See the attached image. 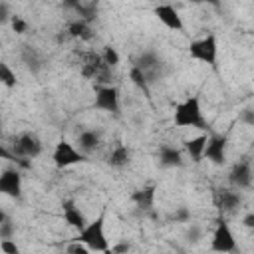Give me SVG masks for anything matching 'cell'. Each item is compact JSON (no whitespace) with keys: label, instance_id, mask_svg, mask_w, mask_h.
<instances>
[{"label":"cell","instance_id":"6da1fadb","mask_svg":"<svg viewBox=\"0 0 254 254\" xmlns=\"http://www.w3.org/2000/svg\"><path fill=\"white\" fill-rule=\"evenodd\" d=\"M173 125L179 129H198V131L208 129V121L202 113V103L198 95H189L175 105Z\"/></svg>","mask_w":254,"mask_h":254},{"label":"cell","instance_id":"7a4b0ae2","mask_svg":"<svg viewBox=\"0 0 254 254\" xmlns=\"http://www.w3.org/2000/svg\"><path fill=\"white\" fill-rule=\"evenodd\" d=\"M77 240L89 246L93 252H109V240L105 236V214H99L97 218L89 220L81 230H77Z\"/></svg>","mask_w":254,"mask_h":254},{"label":"cell","instance_id":"3957f363","mask_svg":"<svg viewBox=\"0 0 254 254\" xmlns=\"http://www.w3.org/2000/svg\"><path fill=\"white\" fill-rule=\"evenodd\" d=\"M189 56L196 62H202L206 65H210L212 69H216V62H218V38L216 34H206L198 40H192L189 46Z\"/></svg>","mask_w":254,"mask_h":254},{"label":"cell","instance_id":"277c9868","mask_svg":"<svg viewBox=\"0 0 254 254\" xmlns=\"http://www.w3.org/2000/svg\"><path fill=\"white\" fill-rule=\"evenodd\" d=\"M89 155H85L77 143H71L67 139H62L56 143L54 151H52V163L56 169H67V167H73V165H79V163H85Z\"/></svg>","mask_w":254,"mask_h":254},{"label":"cell","instance_id":"5b68a950","mask_svg":"<svg viewBox=\"0 0 254 254\" xmlns=\"http://www.w3.org/2000/svg\"><path fill=\"white\" fill-rule=\"evenodd\" d=\"M12 145H14V157L12 159H28V161H32V159H36V157H40L44 153L42 139L32 131H24V133L16 135Z\"/></svg>","mask_w":254,"mask_h":254},{"label":"cell","instance_id":"8992f818","mask_svg":"<svg viewBox=\"0 0 254 254\" xmlns=\"http://www.w3.org/2000/svg\"><path fill=\"white\" fill-rule=\"evenodd\" d=\"M210 248L216 250V252H234L238 248L236 246V238L232 234V228L222 216L214 224L212 238H210Z\"/></svg>","mask_w":254,"mask_h":254},{"label":"cell","instance_id":"52a82bcc","mask_svg":"<svg viewBox=\"0 0 254 254\" xmlns=\"http://www.w3.org/2000/svg\"><path fill=\"white\" fill-rule=\"evenodd\" d=\"M93 107L105 113H113L117 115L121 109V101H119V89L111 83L99 85L95 89V99H93Z\"/></svg>","mask_w":254,"mask_h":254},{"label":"cell","instance_id":"ba28073f","mask_svg":"<svg viewBox=\"0 0 254 254\" xmlns=\"http://www.w3.org/2000/svg\"><path fill=\"white\" fill-rule=\"evenodd\" d=\"M226 147L228 137L226 135H208V143L204 149V159L216 167L226 165Z\"/></svg>","mask_w":254,"mask_h":254},{"label":"cell","instance_id":"9c48e42d","mask_svg":"<svg viewBox=\"0 0 254 254\" xmlns=\"http://www.w3.org/2000/svg\"><path fill=\"white\" fill-rule=\"evenodd\" d=\"M0 192L8 198H22V175L18 169H4L0 175Z\"/></svg>","mask_w":254,"mask_h":254},{"label":"cell","instance_id":"30bf717a","mask_svg":"<svg viewBox=\"0 0 254 254\" xmlns=\"http://www.w3.org/2000/svg\"><path fill=\"white\" fill-rule=\"evenodd\" d=\"M153 14L157 16V20L167 28V30H173V32H183L185 30V24H183V18L179 14V10L173 6V4H157Z\"/></svg>","mask_w":254,"mask_h":254},{"label":"cell","instance_id":"8fae6325","mask_svg":"<svg viewBox=\"0 0 254 254\" xmlns=\"http://www.w3.org/2000/svg\"><path fill=\"white\" fill-rule=\"evenodd\" d=\"M252 163L250 161H236L228 171V183L234 189H248L252 185Z\"/></svg>","mask_w":254,"mask_h":254},{"label":"cell","instance_id":"7c38bea8","mask_svg":"<svg viewBox=\"0 0 254 254\" xmlns=\"http://www.w3.org/2000/svg\"><path fill=\"white\" fill-rule=\"evenodd\" d=\"M240 202H242V198H240V194H238V189H234V187H230V189H220V190L216 192V206H218V210H220L222 214L234 212V210L240 206Z\"/></svg>","mask_w":254,"mask_h":254},{"label":"cell","instance_id":"4fadbf2b","mask_svg":"<svg viewBox=\"0 0 254 254\" xmlns=\"http://www.w3.org/2000/svg\"><path fill=\"white\" fill-rule=\"evenodd\" d=\"M62 212H64V220L67 222V226H71L75 230H81L87 224L85 214L79 210V206L73 200H64L62 202Z\"/></svg>","mask_w":254,"mask_h":254},{"label":"cell","instance_id":"5bb4252c","mask_svg":"<svg viewBox=\"0 0 254 254\" xmlns=\"http://www.w3.org/2000/svg\"><path fill=\"white\" fill-rule=\"evenodd\" d=\"M206 143H208V135L202 133V135H196V137H190L185 141V153L189 155L190 161L194 163H200L204 159V149H206Z\"/></svg>","mask_w":254,"mask_h":254},{"label":"cell","instance_id":"9a60e30c","mask_svg":"<svg viewBox=\"0 0 254 254\" xmlns=\"http://www.w3.org/2000/svg\"><path fill=\"white\" fill-rule=\"evenodd\" d=\"M77 147L85 153V155H91L99 145H101V133L95 131V129H81L77 133V139H75Z\"/></svg>","mask_w":254,"mask_h":254},{"label":"cell","instance_id":"2e32d148","mask_svg":"<svg viewBox=\"0 0 254 254\" xmlns=\"http://www.w3.org/2000/svg\"><path fill=\"white\" fill-rule=\"evenodd\" d=\"M157 157H159V165L165 169H173V167L183 165V151L173 147V145H161Z\"/></svg>","mask_w":254,"mask_h":254},{"label":"cell","instance_id":"e0dca14e","mask_svg":"<svg viewBox=\"0 0 254 254\" xmlns=\"http://www.w3.org/2000/svg\"><path fill=\"white\" fill-rule=\"evenodd\" d=\"M131 161V149L123 143H117L111 147L109 155H107V165L111 169H125Z\"/></svg>","mask_w":254,"mask_h":254},{"label":"cell","instance_id":"ac0fdd59","mask_svg":"<svg viewBox=\"0 0 254 254\" xmlns=\"http://www.w3.org/2000/svg\"><path fill=\"white\" fill-rule=\"evenodd\" d=\"M155 194H157L155 185H147V187L135 190V192L131 194V198H133V202H135L139 208L149 210V208H153V204H155Z\"/></svg>","mask_w":254,"mask_h":254},{"label":"cell","instance_id":"d6986e66","mask_svg":"<svg viewBox=\"0 0 254 254\" xmlns=\"http://www.w3.org/2000/svg\"><path fill=\"white\" fill-rule=\"evenodd\" d=\"M65 32H67L69 38H77V40H89L93 36L91 26H89L87 20H75V22H71Z\"/></svg>","mask_w":254,"mask_h":254},{"label":"cell","instance_id":"ffe728a7","mask_svg":"<svg viewBox=\"0 0 254 254\" xmlns=\"http://www.w3.org/2000/svg\"><path fill=\"white\" fill-rule=\"evenodd\" d=\"M0 81H2L8 89L16 87V83H18L16 71H14V69L10 67V64H6V62H0Z\"/></svg>","mask_w":254,"mask_h":254},{"label":"cell","instance_id":"44dd1931","mask_svg":"<svg viewBox=\"0 0 254 254\" xmlns=\"http://www.w3.org/2000/svg\"><path fill=\"white\" fill-rule=\"evenodd\" d=\"M129 77H131V81L139 87V89H143V91H149V77H147V73L143 71V69H139L137 65H133L131 67V73H129Z\"/></svg>","mask_w":254,"mask_h":254},{"label":"cell","instance_id":"7402d4cb","mask_svg":"<svg viewBox=\"0 0 254 254\" xmlns=\"http://www.w3.org/2000/svg\"><path fill=\"white\" fill-rule=\"evenodd\" d=\"M16 232V224L10 220L6 212H0V238H12Z\"/></svg>","mask_w":254,"mask_h":254},{"label":"cell","instance_id":"603a6c76","mask_svg":"<svg viewBox=\"0 0 254 254\" xmlns=\"http://www.w3.org/2000/svg\"><path fill=\"white\" fill-rule=\"evenodd\" d=\"M101 60H103V64H105V65H109V67H115V65H119V62H121V56H119V52H117L115 48H111V46H105V48H103V52H101Z\"/></svg>","mask_w":254,"mask_h":254},{"label":"cell","instance_id":"cb8c5ba5","mask_svg":"<svg viewBox=\"0 0 254 254\" xmlns=\"http://www.w3.org/2000/svg\"><path fill=\"white\" fill-rule=\"evenodd\" d=\"M22 60L26 62V65H28L32 71H38L40 65H42V60H40V56H38V52H36L34 48H26V52L22 54Z\"/></svg>","mask_w":254,"mask_h":254},{"label":"cell","instance_id":"d4e9b609","mask_svg":"<svg viewBox=\"0 0 254 254\" xmlns=\"http://www.w3.org/2000/svg\"><path fill=\"white\" fill-rule=\"evenodd\" d=\"M187 240L189 242H198L200 238H202V226L200 224H194V222H190V226H189V230H187Z\"/></svg>","mask_w":254,"mask_h":254},{"label":"cell","instance_id":"484cf974","mask_svg":"<svg viewBox=\"0 0 254 254\" xmlns=\"http://www.w3.org/2000/svg\"><path fill=\"white\" fill-rule=\"evenodd\" d=\"M0 250H2L4 254H18V252H20L18 244H16L12 238H0Z\"/></svg>","mask_w":254,"mask_h":254},{"label":"cell","instance_id":"4316f807","mask_svg":"<svg viewBox=\"0 0 254 254\" xmlns=\"http://www.w3.org/2000/svg\"><path fill=\"white\" fill-rule=\"evenodd\" d=\"M67 252H71V254H87V252H91L89 250V246L87 244H83L81 240H77V238H73V242L71 244H67V248H65Z\"/></svg>","mask_w":254,"mask_h":254},{"label":"cell","instance_id":"83f0119b","mask_svg":"<svg viewBox=\"0 0 254 254\" xmlns=\"http://www.w3.org/2000/svg\"><path fill=\"white\" fill-rule=\"evenodd\" d=\"M10 26L14 28V32L16 34H26L28 32V22L24 20V18H20V16H12V20H10Z\"/></svg>","mask_w":254,"mask_h":254},{"label":"cell","instance_id":"f1b7e54d","mask_svg":"<svg viewBox=\"0 0 254 254\" xmlns=\"http://www.w3.org/2000/svg\"><path fill=\"white\" fill-rule=\"evenodd\" d=\"M240 121L246 123V125H250V127H254V109L252 107H244L240 111Z\"/></svg>","mask_w":254,"mask_h":254},{"label":"cell","instance_id":"f546056e","mask_svg":"<svg viewBox=\"0 0 254 254\" xmlns=\"http://www.w3.org/2000/svg\"><path fill=\"white\" fill-rule=\"evenodd\" d=\"M173 218H175L177 222H190V212H189L187 208H179V210L173 214Z\"/></svg>","mask_w":254,"mask_h":254},{"label":"cell","instance_id":"4dcf8cb0","mask_svg":"<svg viewBox=\"0 0 254 254\" xmlns=\"http://www.w3.org/2000/svg\"><path fill=\"white\" fill-rule=\"evenodd\" d=\"M242 224H244V228H248L250 232H254V212L244 214L242 216Z\"/></svg>","mask_w":254,"mask_h":254},{"label":"cell","instance_id":"1f68e13d","mask_svg":"<svg viewBox=\"0 0 254 254\" xmlns=\"http://www.w3.org/2000/svg\"><path fill=\"white\" fill-rule=\"evenodd\" d=\"M10 20H12V16L8 14V4L2 2V6H0V22H2V24H8Z\"/></svg>","mask_w":254,"mask_h":254},{"label":"cell","instance_id":"d6a6232c","mask_svg":"<svg viewBox=\"0 0 254 254\" xmlns=\"http://www.w3.org/2000/svg\"><path fill=\"white\" fill-rule=\"evenodd\" d=\"M190 4H208L212 8H220V0H190Z\"/></svg>","mask_w":254,"mask_h":254},{"label":"cell","instance_id":"836d02e7","mask_svg":"<svg viewBox=\"0 0 254 254\" xmlns=\"http://www.w3.org/2000/svg\"><path fill=\"white\" fill-rule=\"evenodd\" d=\"M252 95H254V91H252Z\"/></svg>","mask_w":254,"mask_h":254}]
</instances>
